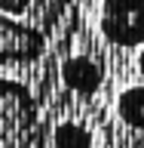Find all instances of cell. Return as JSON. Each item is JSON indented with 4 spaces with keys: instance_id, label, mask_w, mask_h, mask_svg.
<instances>
[{
    "instance_id": "obj_7",
    "label": "cell",
    "mask_w": 144,
    "mask_h": 148,
    "mask_svg": "<svg viewBox=\"0 0 144 148\" xmlns=\"http://www.w3.org/2000/svg\"><path fill=\"white\" fill-rule=\"evenodd\" d=\"M25 9H28V0H0V12H3V16L18 18Z\"/></svg>"
},
{
    "instance_id": "obj_2",
    "label": "cell",
    "mask_w": 144,
    "mask_h": 148,
    "mask_svg": "<svg viewBox=\"0 0 144 148\" xmlns=\"http://www.w3.org/2000/svg\"><path fill=\"white\" fill-rule=\"evenodd\" d=\"M101 34L123 49L144 46V0H101Z\"/></svg>"
},
{
    "instance_id": "obj_1",
    "label": "cell",
    "mask_w": 144,
    "mask_h": 148,
    "mask_svg": "<svg viewBox=\"0 0 144 148\" xmlns=\"http://www.w3.org/2000/svg\"><path fill=\"white\" fill-rule=\"evenodd\" d=\"M0 148H49V127L34 92L12 77H0Z\"/></svg>"
},
{
    "instance_id": "obj_3",
    "label": "cell",
    "mask_w": 144,
    "mask_h": 148,
    "mask_svg": "<svg viewBox=\"0 0 144 148\" xmlns=\"http://www.w3.org/2000/svg\"><path fill=\"white\" fill-rule=\"evenodd\" d=\"M46 49V37L28 22L0 12V65H28L40 59Z\"/></svg>"
},
{
    "instance_id": "obj_6",
    "label": "cell",
    "mask_w": 144,
    "mask_h": 148,
    "mask_svg": "<svg viewBox=\"0 0 144 148\" xmlns=\"http://www.w3.org/2000/svg\"><path fill=\"white\" fill-rule=\"evenodd\" d=\"M86 133H80V130H74V127H58L55 130V145H62V148H86Z\"/></svg>"
},
{
    "instance_id": "obj_5",
    "label": "cell",
    "mask_w": 144,
    "mask_h": 148,
    "mask_svg": "<svg viewBox=\"0 0 144 148\" xmlns=\"http://www.w3.org/2000/svg\"><path fill=\"white\" fill-rule=\"evenodd\" d=\"M117 114H120V120H126L129 127L144 130V86H129V90L120 92Z\"/></svg>"
},
{
    "instance_id": "obj_4",
    "label": "cell",
    "mask_w": 144,
    "mask_h": 148,
    "mask_svg": "<svg viewBox=\"0 0 144 148\" xmlns=\"http://www.w3.org/2000/svg\"><path fill=\"white\" fill-rule=\"evenodd\" d=\"M64 80H68V86L77 92H83V96H92V92L98 90L101 83V71L98 65L89 62V59H68L64 62Z\"/></svg>"
},
{
    "instance_id": "obj_8",
    "label": "cell",
    "mask_w": 144,
    "mask_h": 148,
    "mask_svg": "<svg viewBox=\"0 0 144 148\" xmlns=\"http://www.w3.org/2000/svg\"><path fill=\"white\" fill-rule=\"evenodd\" d=\"M138 68H141V74H144V49H141V56H138Z\"/></svg>"
}]
</instances>
